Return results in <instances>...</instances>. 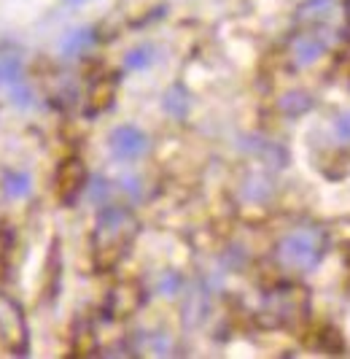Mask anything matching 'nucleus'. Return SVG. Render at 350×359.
<instances>
[{
    "label": "nucleus",
    "mask_w": 350,
    "mask_h": 359,
    "mask_svg": "<svg viewBox=\"0 0 350 359\" xmlns=\"http://www.w3.org/2000/svg\"><path fill=\"white\" fill-rule=\"evenodd\" d=\"M243 198L248 203H264V200L272 198V192H275V181L270 179V176H262V173H253V176H248L243 184Z\"/></svg>",
    "instance_id": "9b49d317"
},
{
    "label": "nucleus",
    "mask_w": 350,
    "mask_h": 359,
    "mask_svg": "<svg viewBox=\"0 0 350 359\" xmlns=\"http://www.w3.org/2000/svg\"><path fill=\"white\" fill-rule=\"evenodd\" d=\"M140 300H143V294H140V289L135 284H119V287L111 289L105 308H108L111 316L122 319V316H130V313L138 311Z\"/></svg>",
    "instance_id": "0eeeda50"
},
{
    "label": "nucleus",
    "mask_w": 350,
    "mask_h": 359,
    "mask_svg": "<svg viewBox=\"0 0 350 359\" xmlns=\"http://www.w3.org/2000/svg\"><path fill=\"white\" fill-rule=\"evenodd\" d=\"M189 106H192L189 92H186V87H181V84H173L170 90L162 95V108H164V114L173 116V119H183V116L189 114Z\"/></svg>",
    "instance_id": "9d476101"
},
{
    "label": "nucleus",
    "mask_w": 350,
    "mask_h": 359,
    "mask_svg": "<svg viewBox=\"0 0 350 359\" xmlns=\"http://www.w3.org/2000/svg\"><path fill=\"white\" fill-rule=\"evenodd\" d=\"M348 14H350V6H348Z\"/></svg>",
    "instance_id": "bb28decb"
},
{
    "label": "nucleus",
    "mask_w": 350,
    "mask_h": 359,
    "mask_svg": "<svg viewBox=\"0 0 350 359\" xmlns=\"http://www.w3.org/2000/svg\"><path fill=\"white\" fill-rule=\"evenodd\" d=\"M132 233V216L122 205H105L97 216V262L111 268L124 254V243Z\"/></svg>",
    "instance_id": "f03ea898"
},
{
    "label": "nucleus",
    "mask_w": 350,
    "mask_h": 359,
    "mask_svg": "<svg viewBox=\"0 0 350 359\" xmlns=\"http://www.w3.org/2000/svg\"><path fill=\"white\" fill-rule=\"evenodd\" d=\"M0 341L11 354H24L27 351V322L24 311L14 297L0 292Z\"/></svg>",
    "instance_id": "7ed1b4c3"
},
{
    "label": "nucleus",
    "mask_w": 350,
    "mask_h": 359,
    "mask_svg": "<svg viewBox=\"0 0 350 359\" xmlns=\"http://www.w3.org/2000/svg\"><path fill=\"white\" fill-rule=\"evenodd\" d=\"M334 138H337V144H350V111L334 119Z\"/></svg>",
    "instance_id": "aec40b11"
},
{
    "label": "nucleus",
    "mask_w": 350,
    "mask_h": 359,
    "mask_svg": "<svg viewBox=\"0 0 350 359\" xmlns=\"http://www.w3.org/2000/svg\"><path fill=\"white\" fill-rule=\"evenodd\" d=\"M181 287H183V278H181V273H175V270H164V273L159 276V281H157L159 294H164V297H173V294H178V292H181Z\"/></svg>",
    "instance_id": "a211bd4d"
},
{
    "label": "nucleus",
    "mask_w": 350,
    "mask_h": 359,
    "mask_svg": "<svg viewBox=\"0 0 350 359\" xmlns=\"http://www.w3.org/2000/svg\"><path fill=\"white\" fill-rule=\"evenodd\" d=\"M323 252H326V241H323V233L321 230H294V233L283 235L275 249V257L283 268L297 270V273H307L313 270L321 259H323Z\"/></svg>",
    "instance_id": "f257e3e1"
},
{
    "label": "nucleus",
    "mask_w": 350,
    "mask_h": 359,
    "mask_svg": "<svg viewBox=\"0 0 350 359\" xmlns=\"http://www.w3.org/2000/svg\"><path fill=\"white\" fill-rule=\"evenodd\" d=\"M65 3H73V6H76V3H87V0H65Z\"/></svg>",
    "instance_id": "393cba45"
},
{
    "label": "nucleus",
    "mask_w": 350,
    "mask_h": 359,
    "mask_svg": "<svg viewBox=\"0 0 350 359\" xmlns=\"http://www.w3.org/2000/svg\"><path fill=\"white\" fill-rule=\"evenodd\" d=\"M154 46L151 43H143V46H135V49H130V52L124 54V68L127 71H143V68H148L151 62H154Z\"/></svg>",
    "instance_id": "dca6fc26"
},
{
    "label": "nucleus",
    "mask_w": 350,
    "mask_h": 359,
    "mask_svg": "<svg viewBox=\"0 0 350 359\" xmlns=\"http://www.w3.org/2000/svg\"><path fill=\"white\" fill-rule=\"evenodd\" d=\"M0 278H3V254H0Z\"/></svg>",
    "instance_id": "a878e982"
},
{
    "label": "nucleus",
    "mask_w": 350,
    "mask_h": 359,
    "mask_svg": "<svg viewBox=\"0 0 350 359\" xmlns=\"http://www.w3.org/2000/svg\"><path fill=\"white\" fill-rule=\"evenodd\" d=\"M334 8H337L334 0H310V3H304L299 8L297 19L299 22H323V19L332 17Z\"/></svg>",
    "instance_id": "2eb2a0df"
},
{
    "label": "nucleus",
    "mask_w": 350,
    "mask_h": 359,
    "mask_svg": "<svg viewBox=\"0 0 350 359\" xmlns=\"http://www.w3.org/2000/svg\"><path fill=\"white\" fill-rule=\"evenodd\" d=\"M113 95H116V81H113V79H100V81L92 87L87 114H97V111H105V108L111 106Z\"/></svg>",
    "instance_id": "4468645a"
},
{
    "label": "nucleus",
    "mask_w": 350,
    "mask_h": 359,
    "mask_svg": "<svg viewBox=\"0 0 350 359\" xmlns=\"http://www.w3.org/2000/svg\"><path fill=\"white\" fill-rule=\"evenodd\" d=\"M84 184H87L84 162L78 160V157H68L59 165V170H57V198L62 200L65 205H70L73 200L78 198Z\"/></svg>",
    "instance_id": "39448f33"
},
{
    "label": "nucleus",
    "mask_w": 350,
    "mask_h": 359,
    "mask_svg": "<svg viewBox=\"0 0 350 359\" xmlns=\"http://www.w3.org/2000/svg\"><path fill=\"white\" fill-rule=\"evenodd\" d=\"M11 100L19 103V106H30L33 103V92L27 90V87H22V84H14L11 87Z\"/></svg>",
    "instance_id": "b1692460"
},
{
    "label": "nucleus",
    "mask_w": 350,
    "mask_h": 359,
    "mask_svg": "<svg viewBox=\"0 0 350 359\" xmlns=\"http://www.w3.org/2000/svg\"><path fill=\"white\" fill-rule=\"evenodd\" d=\"M22 81V54L14 49H0V87H14Z\"/></svg>",
    "instance_id": "f8f14e48"
},
{
    "label": "nucleus",
    "mask_w": 350,
    "mask_h": 359,
    "mask_svg": "<svg viewBox=\"0 0 350 359\" xmlns=\"http://www.w3.org/2000/svg\"><path fill=\"white\" fill-rule=\"evenodd\" d=\"M243 149L245 151H251V154H256L259 160H264V165H270V168H286L288 165V151L283 149L280 144L275 141H267V138H259V135H251V138H245L243 141Z\"/></svg>",
    "instance_id": "6e6552de"
},
{
    "label": "nucleus",
    "mask_w": 350,
    "mask_h": 359,
    "mask_svg": "<svg viewBox=\"0 0 350 359\" xmlns=\"http://www.w3.org/2000/svg\"><path fill=\"white\" fill-rule=\"evenodd\" d=\"M326 49H329V36L323 30H310L291 41V60H294V65L304 68V65L318 62L326 54Z\"/></svg>",
    "instance_id": "423d86ee"
},
{
    "label": "nucleus",
    "mask_w": 350,
    "mask_h": 359,
    "mask_svg": "<svg viewBox=\"0 0 350 359\" xmlns=\"http://www.w3.org/2000/svg\"><path fill=\"white\" fill-rule=\"evenodd\" d=\"M108 149H111V154H113L116 160L132 162V160H138V157H143V154L148 151V138H146V133L138 130V127L122 125L111 133V138H108Z\"/></svg>",
    "instance_id": "20e7f679"
},
{
    "label": "nucleus",
    "mask_w": 350,
    "mask_h": 359,
    "mask_svg": "<svg viewBox=\"0 0 350 359\" xmlns=\"http://www.w3.org/2000/svg\"><path fill=\"white\" fill-rule=\"evenodd\" d=\"M146 346H148V351H151V354H157V357H164V354L170 351V338H167V335H151Z\"/></svg>",
    "instance_id": "4be33fe9"
},
{
    "label": "nucleus",
    "mask_w": 350,
    "mask_h": 359,
    "mask_svg": "<svg viewBox=\"0 0 350 359\" xmlns=\"http://www.w3.org/2000/svg\"><path fill=\"white\" fill-rule=\"evenodd\" d=\"M30 187H33V181L27 173H6L3 176V192H6V198L17 200V198H24V195H30Z\"/></svg>",
    "instance_id": "f3484780"
},
{
    "label": "nucleus",
    "mask_w": 350,
    "mask_h": 359,
    "mask_svg": "<svg viewBox=\"0 0 350 359\" xmlns=\"http://www.w3.org/2000/svg\"><path fill=\"white\" fill-rule=\"evenodd\" d=\"M278 108L286 114V116H302V114H307V111H313L315 108V100H313V95H307V92H286L283 97H280V103Z\"/></svg>",
    "instance_id": "ddd939ff"
},
{
    "label": "nucleus",
    "mask_w": 350,
    "mask_h": 359,
    "mask_svg": "<svg viewBox=\"0 0 350 359\" xmlns=\"http://www.w3.org/2000/svg\"><path fill=\"white\" fill-rule=\"evenodd\" d=\"M73 348H76V354H78V357H87V354L94 351V335H92V330H89V327H81V330L76 332Z\"/></svg>",
    "instance_id": "6ab92c4d"
},
{
    "label": "nucleus",
    "mask_w": 350,
    "mask_h": 359,
    "mask_svg": "<svg viewBox=\"0 0 350 359\" xmlns=\"http://www.w3.org/2000/svg\"><path fill=\"white\" fill-rule=\"evenodd\" d=\"M108 192H111V187H108V181L105 179H92V184H89V198H92V203H105L108 200Z\"/></svg>",
    "instance_id": "412c9836"
},
{
    "label": "nucleus",
    "mask_w": 350,
    "mask_h": 359,
    "mask_svg": "<svg viewBox=\"0 0 350 359\" xmlns=\"http://www.w3.org/2000/svg\"><path fill=\"white\" fill-rule=\"evenodd\" d=\"M92 46H94V30L92 27H76L62 38L59 52H62V57H78Z\"/></svg>",
    "instance_id": "1a4fd4ad"
},
{
    "label": "nucleus",
    "mask_w": 350,
    "mask_h": 359,
    "mask_svg": "<svg viewBox=\"0 0 350 359\" xmlns=\"http://www.w3.org/2000/svg\"><path fill=\"white\" fill-rule=\"evenodd\" d=\"M119 187H122L130 198H135V200L143 195V184H140V179H135V176H127V179H122V181H119Z\"/></svg>",
    "instance_id": "5701e85b"
}]
</instances>
